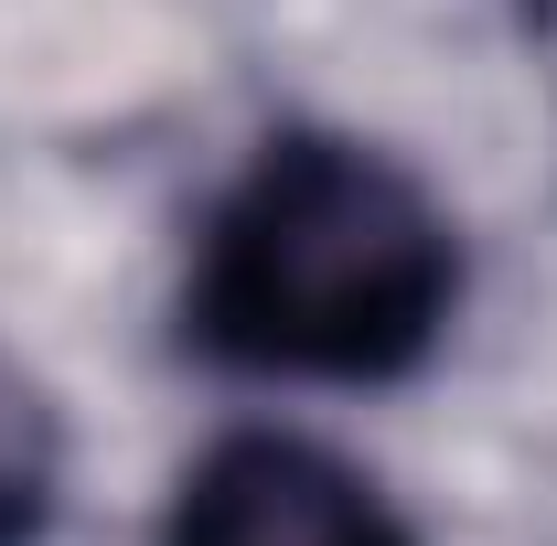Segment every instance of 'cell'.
<instances>
[{
	"mask_svg": "<svg viewBox=\"0 0 557 546\" xmlns=\"http://www.w3.org/2000/svg\"><path fill=\"white\" fill-rule=\"evenodd\" d=\"M461 236L429 183L333 129L269 139L205 225L194 343L247 375L386 386L450 333Z\"/></svg>",
	"mask_w": 557,
	"mask_h": 546,
	"instance_id": "6da1fadb",
	"label": "cell"
},
{
	"mask_svg": "<svg viewBox=\"0 0 557 546\" xmlns=\"http://www.w3.org/2000/svg\"><path fill=\"white\" fill-rule=\"evenodd\" d=\"M161 546H418L375 482L333 461L322 439L289 429H236L172 493Z\"/></svg>",
	"mask_w": 557,
	"mask_h": 546,
	"instance_id": "7a4b0ae2",
	"label": "cell"
},
{
	"mask_svg": "<svg viewBox=\"0 0 557 546\" xmlns=\"http://www.w3.org/2000/svg\"><path fill=\"white\" fill-rule=\"evenodd\" d=\"M65 493V429L44 408V386L0 353V546H44Z\"/></svg>",
	"mask_w": 557,
	"mask_h": 546,
	"instance_id": "3957f363",
	"label": "cell"
},
{
	"mask_svg": "<svg viewBox=\"0 0 557 546\" xmlns=\"http://www.w3.org/2000/svg\"><path fill=\"white\" fill-rule=\"evenodd\" d=\"M525 33H536V54H547V75H557V0H525Z\"/></svg>",
	"mask_w": 557,
	"mask_h": 546,
	"instance_id": "277c9868",
	"label": "cell"
}]
</instances>
